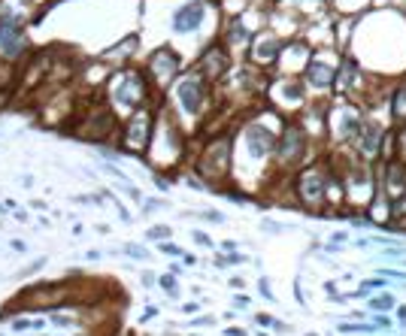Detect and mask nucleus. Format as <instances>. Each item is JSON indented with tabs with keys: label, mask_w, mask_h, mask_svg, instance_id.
Instances as JSON below:
<instances>
[{
	"label": "nucleus",
	"mask_w": 406,
	"mask_h": 336,
	"mask_svg": "<svg viewBox=\"0 0 406 336\" xmlns=\"http://www.w3.org/2000/svg\"><path fill=\"white\" fill-rule=\"evenodd\" d=\"M0 46H3L6 55H18L21 46H24V31H21L18 18L9 9L0 12Z\"/></svg>",
	"instance_id": "f257e3e1"
},
{
	"label": "nucleus",
	"mask_w": 406,
	"mask_h": 336,
	"mask_svg": "<svg viewBox=\"0 0 406 336\" xmlns=\"http://www.w3.org/2000/svg\"><path fill=\"white\" fill-rule=\"evenodd\" d=\"M140 97H143V82H140V76H137V73H124L116 85V100L124 103V106H137Z\"/></svg>",
	"instance_id": "f03ea898"
},
{
	"label": "nucleus",
	"mask_w": 406,
	"mask_h": 336,
	"mask_svg": "<svg viewBox=\"0 0 406 336\" xmlns=\"http://www.w3.org/2000/svg\"><path fill=\"white\" fill-rule=\"evenodd\" d=\"M203 12H206L203 3H188V6H182V9L173 15V27L182 31V34H185V31H194V27L203 21Z\"/></svg>",
	"instance_id": "7ed1b4c3"
},
{
	"label": "nucleus",
	"mask_w": 406,
	"mask_h": 336,
	"mask_svg": "<svg viewBox=\"0 0 406 336\" xmlns=\"http://www.w3.org/2000/svg\"><path fill=\"white\" fill-rule=\"evenodd\" d=\"M179 100H182V109L185 112H197L200 109V100H203V88L197 79H185L179 85Z\"/></svg>",
	"instance_id": "20e7f679"
},
{
	"label": "nucleus",
	"mask_w": 406,
	"mask_h": 336,
	"mask_svg": "<svg viewBox=\"0 0 406 336\" xmlns=\"http://www.w3.org/2000/svg\"><path fill=\"white\" fill-rule=\"evenodd\" d=\"M146 139H149V118L146 115H137L130 124H127V133H124V143L133 149V152H140L143 146H146Z\"/></svg>",
	"instance_id": "39448f33"
},
{
	"label": "nucleus",
	"mask_w": 406,
	"mask_h": 336,
	"mask_svg": "<svg viewBox=\"0 0 406 336\" xmlns=\"http://www.w3.org/2000/svg\"><path fill=\"white\" fill-rule=\"evenodd\" d=\"M176 67H179V58H176L173 52H167V49H164V52H158V55L152 58V73H155L161 82H167V79L173 76Z\"/></svg>",
	"instance_id": "423d86ee"
},
{
	"label": "nucleus",
	"mask_w": 406,
	"mask_h": 336,
	"mask_svg": "<svg viewBox=\"0 0 406 336\" xmlns=\"http://www.w3.org/2000/svg\"><path fill=\"white\" fill-rule=\"evenodd\" d=\"M246 139H249V152L255 155V158H261L267 149H270V133L264 130V127H249V133H246Z\"/></svg>",
	"instance_id": "0eeeda50"
},
{
	"label": "nucleus",
	"mask_w": 406,
	"mask_h": 336,
	"mask_svg": "<svg viewBox=\"0 0 406 336\" xmlns=\"http://www.w3.org/2000/svg\"><path fill=\"white\" fill-rule=\"evenodd\" d=\"M225 67H228V61H225L222 52H215V49H212V52L206 55V61H203V70H206V73H212V76H219Z\"/></svg>",
	"instance_id": "6e6552de"
},
{
	"label": "nucleus",
	"mask_w": 406,
	"mask_h": 336,
	"mask_svg": "<svg viewBox=\"0 0 406 336\" xmlns=\"http://www.w3.org/2000/svg\"><path fill=\"white\" fill-rule=\"evenodd\" d=\"M303 191L309 194V200H315V197H318V191H321V179H318L315 173H309V176L303 179Z\"/></svg>",
	"instance_id": "1a4fd4ad"
},
{
	"label": "nucleus",
	"mask_w": 406,
	"mask_h": 336,
	"mask_svg": "<svg viewBox=\"0 0 406 336\" xmlns=\"http://www.w3.org/2000/svg\"><path fill=\"white\" fill-rule=\"evenodd\" d=\"M297 143H300V130H288V136L282 143V155H294L297 152Z\"/></svg>",
	"instance_id": "9d476101"
},
{
	"label": "nucleus",
	"mask_w": 406,
	"mask_h": 336,
	"mask_svg": "<svg viewBox=\"0 0 406 336\" xmlns=\"http://www.w3.org/2000/svg\"><path fill=\"white\" fill-rule=\"evenodd\" d=\"M328 79H331V70H328V67H321V64H315V67H312V82H315V85H321V82H328Z\"/></svg>",
	"instance_id": "9b49d317"
},
{
	"label": "nucleus",
	"mask_w": 406,
	"mask_h": 336,
	"mask_svg": "<svg viewBox=\"0 0 406 336\" xmlns=\"http://www.w3.org/2000/svg\"><path fill=\"white\" fill-rule=\"evenodd\" d=\"M376 139H379V127L367 130V143H364V152H367V155H373V152H376Z\"/></svg>",
	"instance_id": "f8f14e48"
},
{
	"label": "nucleus",
	"mask_w": 406,
	"mask_h": 336,
	"mask_svg": "<svg viewBox=\"0 0 406 336\" xmlns=\"http://www.w3.org/2000/svg\"><path fill=\"white\" fill-rule=\"evenodd\" d=\"M124 251H127L130 258H149V255H146L143 248H137V245H124Z\"/></svg>",
	"instance_id": "ddd939ff"
},
{
	"label": "nucleus",
	"mask_w": 406,
	"mask_h": 336,
	"mask_svg": "<svg viewBox=\"0 0 406 336\" xmlns=\"http://www.w3.org/2000/svg\"><path fill=\"white\" fill-rule=\"evenodd\" d=\"M167 233H170L167 227H152V230H149V236H152V239H161V236H167Z\"/></svg>",
	"instance_id": "4468645a"
},
{
	"label": "nucleus",
	"mask_w": 406,
	"mask_h": 336,
	"mask_svg": "<svg viewBox=\"0 0 406 336\" xmlns=\"http://www.w3.org/2000/svg\"><path fill=\"white\" fill-rule=\"evenodd\" d=\"M161 285H164V288H167L170 294H176V279H170V276H164V279H161Z\"/></svg>",
	"instance_id": "2eb2a0df"
},
{
	"label": "nucleus",
	"mask_w": 406,
	"mask_h": 336,
	"mask_svg": "<svg viewBox=\"0 0 406 336\" xmlns=\"http://www.w3.org/2000/svg\"><path fill=\"white\" fill-rule=\"evenodd\" d=\"M373 306H376V309H388L391 300H388V297H379V300H373Z\"/></svg>",
	"instance_id": "dca6fc26"
},
{
	"label": "nucleus",
	"mask_w": 406,
	"mask_h": 336,
	"mask_svg": "<svg viewBox=\"0 0 406 336\" xmlns=\"http://www.w3.org/2000/svg\"><path fill=\"white\" fill-rule=\"evenodd\" d=\"M194 239H197L200 245H209V236H206V233H200V230H194Z\"/></svg>",
	"instance_id": "f3484780"
},
{
	"label": "nucleus",
	"mask_w": 406,
	"mask_h": 336,
	"mask_svg": "<svg viewBox=\"0 0 406 336\" xmlns=\"http://www.w3.org/2000/svg\"><path fill=\"white\" fill-rule=\"evenodd\" d=\"M161 251H164V255H179V248L170 245V242H167V245H161Z\"/></svg>",
	"instance_id": "a211bd4d"
},
{
	"label": "nucleus",
	"mask_w": 406,
	"mask_h": 336,
	"mask_svg": "<svg viewBox=\"0 0 406 336\" xmlns=\"http://www.w3.org/2000/svg\"><path fill=\"white\" fill-rule=\"evenodd\" d=\"M24 248H28V245H24L21 239H12V251H24Z\"/></svg>",
	"instance_id": "6ab92c4d"
},
{
	"label": "nucleus",
	"mask_w": 406,
	"mask_h": 336,
	"mask_svg": "<svg viewBox=\"0 0 406 336\" xmlns=\"http://www.w3.org/2000/svg\"><path fill=\"white\" fill-rule=\"evenodd\" d=\"M52 321H55V324H61V327H67V324H70V318H61V315H55Z\"/></svg>",
	"instance_id": "aec40b11"
}]
</instances>
